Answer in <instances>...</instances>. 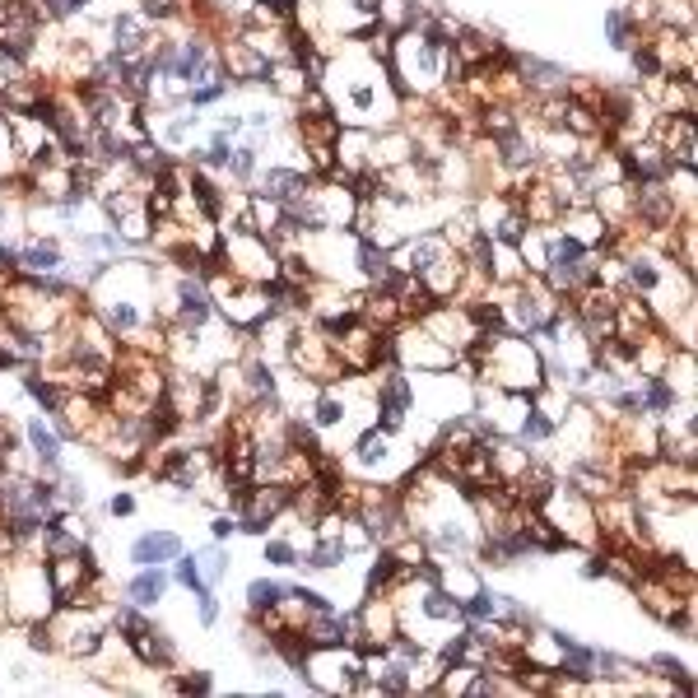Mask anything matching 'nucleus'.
I'll use <instances>...</instances> for the list:
<instances>
[{
	"mask_svg": "<svg viewBox=\"0 0 698 698\" xmlns=\"http://www.w3.org/2000/svg\"><path fill=\"white\" fill-rule=\"evenodd\" d=\"M312 182H317V177L303 173V168H294V163H275V168H266V173L256 177L252 191H256V196H266V201H275V205H284V210H289V205H298L303 196H308Z\"/></svg>",
	"mask_w": 698,
	"mask_h": 698,
	"instance_id": "nucleus-1",
	"label": "nucleus"
},
{
	"mask_svg": "<svg viewBox=\"0 0 698 698\" xmlns=\"http://www.w3.org/2000/svg\"><path fill=\"white\" fill-rule=\"evenodd\" d=\"M149 42H154V28H149V19L140 10H117L108 19V52L135 61V56L149 52Z\"/></svg>",
	"mask_w": 698,
	"mask_h": 698,
	"instance_id": "nucleus-2",
	"label": "nucleus"
},
{
	"mask_svg": "<svg viewBox=\"0 0 698 698\" xmlns=\"http://www.w3.org/2000/svg\"><path fill=\"white\" fill-rule=\"evenodd\" d=\"M396 457V438L391 433H382L377 424H368V429L354 433V447H349V461L363 470V475H373V470H387V461Z\"/></svg>",
	"mask_w": 698,
	"mask_h": 698,
	"instance_id": "nucleus-3",
	"label": "nucleus"
},
{
	"mask_svg": "<svg viewBox=\"0 0 698 698\" xmlns=\"http://www.w3.org/2000/svg\"><path fill=\"white\" fill-rule=\"evenodd\" d=\"M19 270L24 275H56V270H66V247L47 233H33V238L19 247Z\"/></svg>",
	"mask_w": 698,
	"mask_h": 698,
	"instance_id": "nucleus-4",
	"label": "nucleus"
},
{
	"mask_svg": "<svg viewBox=\"0 0 698 698\" xmlns=\"http://www.w3.org/2000/svg\"><path fill=\"white\" fill-rule=\"evenodd\" d=\"M242 391H247V401H266L275 405L280 401V377H275V363L266 354H247L242 359Z\"/></svg>",
	"mask_w": 698,
	"mask_h": 698,
	"instance_id": "nucleus-5",
	"label": "nucleus"
},
{
	"mask_svg": "<svg viewBox=\"0 0 698 698\" xmlns=\"http://www.w3.org/2000/svg\"><path fill=\"white\" fill-rule=\"evenodd\" d=\"M187 550L177 531H145V536L131 540V564L135 568H149V564H173L177 554Z\"/></svg>",
	"mask_w": 698,
	"mask_h": 698,
	"instance_id": "nucleus-6",
	"label": "nucleus"
},
{
	"mask_svg": "<svg viewBox=\"0 0 698 698\" xmlns=\"http://www.w3.org/2000/svg\"><path fill=\"white\" fill-rule=\"evenodd\" d=\"M168 587H173V573H168V564L135 568V578L126 582V601L140 605V610H154V605L168 596Z\"/></svg>",
	"mask_w": 698,
	"mask_h": 698,
	"instance_id": "nucleus-7",
	"label": "nucleus"
},
{
	"mask_svg": "<svg viewBox=\"0 0 698 698\" xmlns=\"http://www.w3.org/2000/svg\"><path fill=\"white\" fill-rule=\"evenodd\" d=\"M605 38H610V47L615 52L629 56L638 42H643V24H638V10L633 5H615V10L605 14Z\"/></svg>",
	"mask_w": 698,
	"mask_h": 698,
	"instance_id": "nucleus-8",
	"label": "nucleus"
},
{
	"mask_svg": "<svg viewBox=\"0 0 698 698\" xmlns=\"http://www.w3.org/2000/svg\"><path fill=\"white\" fill-rule=\"evenodd\" d=\"M643 415H652V419H666V415H675V405H680V391H675V382H671V373H657V377H643Z\"/></svg>",
	"mask_w": 698,
	"mask_h": 698,
	"instance_id": "nucleus-9",
	"label": "nucleus"
},
{
	"mask_svg": "<svg viewBox=\"0 0 698 698\" xmlns=\"http://www.w3.org/2000/svg\"><path fill=\"white\" fill-rule=\"evenodd\" d=\"M284 601H289V587H284V582H275V578H252L247 582V615L252 619L280 610Z\"/></svg>",
	"mask_w": 698,
	"mask_h": 698,
	"instance_id": "nucleus-10",
	"label": "nucleus"
},
{
	"mask_svg": "<svg viewBox=\"0 0 698 698\" xmlns=\"http://www.w3.org/2000/svg\"><path fill=\"white\" fill-rule=\"evenodd\" d=\"M256 163H261V145H256V131H252L247 140H238V145H233V154H229V177L238 182L242 191H252Z\"/></svg>",
	"mask_w": 698,
	"mask_h": 698,
	"instance_id": "nucleus-11",
	"label": "nucleus"
},
{
	"mask_svg": "<svg viewBox=\"0 0 698 698\" xmlns=\"http://www.w3.org/2000/svg\"><path fill=\"white\" fill-rule=\"evenodd\" d=\"M643 675H661V680H666V685H671L680 698H694V675H689V666L680 657H666V652H661V657L647 661Z\"/></svg>",
	"mask_w": 698,
	"mask_h": 698,
	"instance_id": "nucleus-12",
	"label": "nucleus"
},
{
	"mask_svg": "<svg viewBox=\"0 0 698 698\" xmlns=\"http://www.w3.org/2000/svg\"><path fill=\"white\" fill-rule=\"evenodd\" d=\"M261 559H266L270 568H303V550H298V540H289V536H270L266 545H261Z\"/></svg>",
	"mask_w": 698,
	"mask_h": 698,
	"instance_id": "nucleus-13",
	"label": "nucleus"
},
{
	"mask_svg": "<svg viewBox=\"0 0 698 698\" xmlns=\"http://www.w3.org/2000/svg\"><path fill=\"white\" fill-rule=\"evenodd\" d=\"M173 582H182V587H187L191 596H196V591L205 587V578H201V559H196V554H187V550L177 554V559H173Z\"/></svg>",
	"mask_w": 698,
	"mask_h": 698,
	"instance_id": "nucleus-14",
	"label": "nucleus"
},
{
	"mask_svg": "<svg viewBox=\"0 0 698 698\" xmlns=\"http://www.w3.org/2000/svg\"><path fill=\"white\" fill-rule=\"evenodd\" d=\"M196 559H201V568H205V573H201L205 587H219V582L229 578V554H224V550H201Z\"/></svg>",
	"mask_w": 698,
	"mask_h": 698,
	"instance_id": "nucleus-15",
	"label": "nucleus"
},
{
	"mask_svg": "<svg viewBox=\"0 0 698 698\" xmlns=\"http://www.w3.org/2000/svg\"><path fill=\"white\" fill-rule=\"evenodd\" d=\"M168 689H177V694H191V698L215 694V675H210V671H187V675H177Z\"/></svg>",
	"mask_w": 698,
	"mask_h": 698,
	"instance_id": "nucleus-16",
	"label": "nucleus"
},
{
	"mask_svg": "<svg viewBox=\"0 0 698 698\" xmlns=\"http://www.w3.org/2000/svg\"><path fill=\"white\" fill-rule=\"evenodd\" d=\"M196 624H201V629H215V624H219V596H215V587L196 591Z\"/></svg>",
	"mask_w": 698,
	"mask_h": 698,
	"instance_id": "nucleus-17",
	"label": "nucleus"
},
{
	"mask_svg": "<svg viewBox=\"0 0 698 698\" xmlns=\"http://www.w3.org/2000/svg\"><path fill=\"white\" fill-rule=\"evenodd\" d=\"M103 512H108V517H135V512H140V498H135L131 489H121V494L108 498V508Z\"/></svg>",
	"mask_w": 698,
	"mask_h": 698,
	"instance_id": "nucleus-18",
	"label": "nucleus"
},
{
	"mask_svg": "<svg viewBox=\"0 0 698 698\" xmlns=\"http://www.w3.org/2000/svg\"><path fill=\"white\" fill-rule=\"evenodd\" d=\"M210 536H215V540L238 536V517H233V512H215V522H210Z\"/></svg>",
	"mask_w": 698,
	"mask_h": 698,
	"instance_id": "nucleus-19",
	"label": "nucleus"
},
{
	"mask_svg": "<svg viewBox=\"0 0 698 698\" xmlns=\"http://www.w3.org/2000/svg\"><path fill=\"white\" fill-rule=\"evenodd\" d=\"M94 10V0H56V14H61V24L75 19V14H89Z\"/></svg>",
	"mask_w": 698,
	"mask_h": 698,
	"instance_id": "nucleus-20",
	"label": "nucleus"
},
{
	"mask_svg": "<svg viewBox=\"0 0 698 698\" xmlns=\"http://www.w3.org/2000/svg\"><path fill=\"white\" fill-rule=\"evenodd\" d=\"M242 121H247V131H266V126H270V112H266V108H252Z\"/></svg>",
	"mask_w": 698,
	"mask_h": 698,
	"instance_id": "nucleus-21",
	"label": "nucleus"
},
{
	"mask_svg": "<svg viewBox=\"0 0 698 698\" xmlns=\"http://www.w3.org/2000/svg\"><path fill=\"white\" fill-rule=\"evenodd\" d=\"M582 578H605V554H591L582 564Z\"/></svg>",
	"mask_w": 698,
	"mask_h": 698,
	"instance_id": "nucleus-22",
	"label": "nucleus"
}]
</instances>
